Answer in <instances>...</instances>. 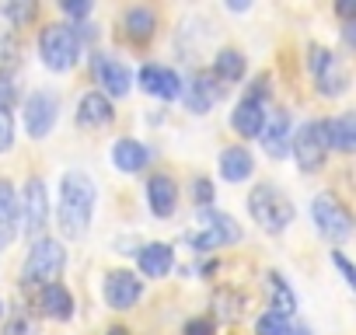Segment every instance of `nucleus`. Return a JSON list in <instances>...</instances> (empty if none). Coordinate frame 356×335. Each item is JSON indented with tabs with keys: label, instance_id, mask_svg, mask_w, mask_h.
<instances>
[{
	"label": "nucleus",
	"instance_id": "2f4dec72",
	"mask_svg": "<svg viewBox=\"0 0 356 335\" xmlns=\"http://www.w3.org/2000/svg\"><path fill=\"white\" fill-rule=\"evenodd\" d=\"M189 196H193V203H196L200 210H210L213 199H217V189H213V182H210L207 175H196V179L189 182Z\"/></svg>",
	"mask_w": 356,
	"mask_h": 335
},
{
	"label": "nucleus",
	"instance_id": "4468645a",
	"mask_svg": "<svg viewBox=\"0 0 356 335\" xmlns=\"http://www.w3.org/2000/svg\"><path fill=\"white\" fill-rule=\"evenodd\" d=\"M136 84L143 95L150 98H161V101H175V98H182V77H178L171 67H161V63H143L140 74H136Z\"/></svg>",
	"mask_w": 356,
	"mask_h": 335
},
{
	"label": "nucleus",
	"instance_id": "412c9836",
	"mask_svg": "<svg viewBox=\"0 0 356 335\" xmlns=\"http://www.w3.org/2000/svg\"><path fill=\"white\" fill-rule=\"evenodd\" d=\"M255 175V154L245 143H231L220 150V179L231 186H241Z\"/></svg>",
	"mask_w": 356,
	"mask_h": 335
},
{
	"label": "nucleus",
	"instance_id": "a211bd4d",
	"mask_svg": "<svg viewBox=\"0 0 356 335\" xmlns=\"http://www.w3.org/2000/svg\"><path fill=\"white\" fill-rule=\"evenodd\" d=\"M290 112L286 108H273V112H266V126H262V133H259V140H262V150L273 157V161H286L290 157Z\"/></svg>",
	"mask_w": 356,
	"mask_h": 335
},
{
	"label": "nucleus",
	"instance_id": "4c0bfd02",
	"mask_svg": "<svg viewBox=\"0 0 356 335\" xmlns=\"http://www.w3.org/2000/svg\"><path fill=\"white\" fill-rule=\"evenodd\" d=\"M332 262H335V269L342 272V279H346L349 286H356V269H353V262H349L342 252H332Z\"/></svg>",
	"mask_w": 356,
	"mask_h": 335
},
{
	"label": "nucleus",
	"instance_id": "393cba45",
	"mask_svg": "<svg viewBox=\"0 0 356 335\" xmlns=\"http://www.w3.org/2000/svg\"><path fill=\"white\" fill-rule=\"evenodd\" d=\"M150 161V150L143 147V140H133V136H119L112 143V164L119 168L122 175H140Z\"/></svg>",
	"mask_w": 356,
	"mask_h": 335
},
{
	"label": "nucleus",
	"instance_id": "7c9ffc66",
	"mask_svg": "<svg viewBox=\"0 0 356 335\" xmlns=\"http://www.w3.org/2000/svg\"><path fill=\"white\" fill-rule=\"evenodd\" d=\"M252 332H255V335H290V321L280 318V314H273V311H262V314L255 318Z\"/></svg>",
	"mask_w": 356,
	"mask_h": 335
},
{
	"label": "nucleus",
	"instance_id": "423d86ee",
	"mask_svg": "<svg viewBox=\"0 0 356 335\" xmlns=\"http://www.w3.org/2000/svg\"><path fill=\"white\" fill-rule=\"evenodd\" d=\"M311 220H314L318 234L332 245H342L353 238V210L335 193H318L311 199Z\"/></svg>",
	"mask_w": 356,
	"mask_h": 335
},
{
	"label": "nucleus",
	"instance_id": "c9c22d12",
	"mask_svg": "<svg viewBox=\"0 0 356 335\" xmlns=\"http://www.w3.org/2000/svg\"><path fill=\"white\" fill-rule=\"evenodd\" d=\"M4 335H35V321L25 311H15L4 325Z\"/></svg>",
	"mask_w": 356,
	"mask_h": 335
},
{
	"label": "nucleus",
	"instance_id": "6ab92c4d",
	"mask_svg": "<svg viewBox=\"0 0 356 335\" xmlns=\"http://www.w3.org/2000/svg\"><path fill=\"white\" fill-rule=\"evenodd\" d=\"M32 300H35L39 314H42V318H49V321H74V314H77L74 293H70L63 283H49V286L35 290V293H32Z\"/></svg>",
	"mask_w": 356,
	"mask_h": 335
},
{
	"label": "nucleus",
	"instance_id": "cd10ccee",
	"mask_svg": "<svg viewBox=\"0 0 356 335\" xmlns=\"http://www.w3.org/2000/svg\"><path fill=\"white\" fill-rule=\"evenodd\" d=\"M210 304H213V314H210L213 321H241L248 311V297L238 286H217Z\"/></svg>",
	"mask_w": 356,
	"mask_h": 335
},
{
	"label": "nucleus",
	"instance_id": "f257e3e1",
	"mask_svg": "<svg viewBox=\"0 0 356 335\" xmlns=\"http://www.w3.org/2000/svg\"><path fill=\"white\" fill-rule=\"evenodd\" d=\"M95 182L88 172L81 168H70V172L60 179V203H56V224L60 234L67 241H84L91 231V217H95Z\"/></svg>",
	"mask_w": 356,
	"mask_h": 335
},
{
	"label": "nucleus",
	"instance_id": "1a4fd4ad",
	"mask_svg": "<svg viewBox=\"0 0 356 335\" xmlns=\"http://www.w3.org/2000/svg\"><path fill=\"white\" fill-rule=\"evenodd\" d=\"M290 154L297 161V168L304 175H321L328 164V147L321 143L318 133V119H304L293 133H290Z\"/></svg>",
	"mask_w": 356,
	"mask_h": 335
},
{
	"label": "nucleus",
	"instance_id": "a19ab883",
	"mask_svg": "<svg viewBox=\"0 0 356 335\" xmlns=\"http://www.w3.org/2000/svg\"><path fill=\"white\" fill-rule=\"evenodd\" d=\"M102 335H133V328H126V325H108Z\"/></svg>",
	"mask_w": 356,
	"mask_h": 335
},
{
	"label": "nucleus",
	"instance_id": "f03ea898",
	"mask_svg": "<svg viewBox=\"0 0 356 335\" xmlns=\"http://www.w3.org/2000/svg\"><path fill=\"white\" fill-rule=\"evenodd\" d=\"M63 269H67V248H63V241L46 234V238L32 241V252L22 265V283L18 286H22V293L32 297L35 290H42L49 283H60Z\"/></svg>",
	"mask_w": 356,
	"mask_h": 335
},
{
	"label": "nucleus",
	"instance_id": "bb28decb",
	"mask_svg": "<svg viewBox=\"0 0 356 335\" xmlns=\"http://www.w3.org/2000/svg\"><path fill=\"white\" fill-rule=\"evenodd\" d=\"M262 293H266V300H269V311L290 321V314L297 311V293L290 290V283H286L280 272H266V276H262Z\"/></svg>",
	"mask_w": 356,
	"mask_h": 335
},
{
	"label": "nucleus",
	"instance_id": "37998d69",
	"mask_svg": "<svg viewBox=\"0 0 356 335\" xmlns=\"http://www.w3.org/2000/svg\"><path fill=\"white\" fill-rule=\"evenodd\" d=\"M0 321H4V300H0Z\"/></svg>",
	"mask_w": 356,
	"mask_h": 335
},
{
	"label": "nucleus",
	"instance_id": "79ce46f5",
	"mask_svg": "<svg viewBox=\"0 0 356 335\" xmlns=\"http://www.w3.org/2000/svg\"><path fill=\"white\" fill-rule=\"evenodd\" d=\"M290 335H314V332H311V325L300 321V325H290Z\"/></svg>",
	"mask_w": 356,
	"mask_h": 335
},
{
	"label": "nucleus",
	"instance_id": "aec40b11",
	"mask_svg": "<svg viewBox=\"0 0 356 335\" xmlns=\"http://www.w3.org/2000/svg\"><path fill=\"white\" fill-rule=\"evenodd\" d=\"M115 122V105L95 88V91H84L81 101H77V126L81 129H108Z\"/></svg>",
	"mask_w": 356,
	"mask_h": 335
},
{
	"label": "nucleus",
	"instance_id": "e433bc0d",
	"mask_svg": "<svg viewBox=\"0 0 356 335\" xmlns=\"http://www.w3.org/2000/svg\"><path fill=\"white\" fill-rule=\"evenodd\" d=\"M60 11H63L67 18H74V22L81 25V22H84V18H88V15H91L95 8L88 4V0H77V4H74V0H63V4H60Z\"/></svg>",
	"mask_w": 356,
	"mask_h": 335
},
{
	"label": "nucleus",
	"instance_id": "a878e982",
	"mask_svg": "<svg viewBox=\"0 0 356 335\" xmlns=\"http://www.w3.org/2000/svg\"><path fill=\"white\" fill-rule=\"evenodd\" d=\"M213 77H217V84H238V81H245V70H248V56L238 49V46H224V49H217V56H213V63L207 67Z\"/></svg>",
	"mask_w": 356,
	"mask_h": 335
},
{
	"label": "nucleus",
	"instance_id": "9b49d317",
	"mask_svg": "<svg viewBox=\"0 0 356 335\" xmlns=\"http://www.w3.org/2000/svg\"><path fill=\"white\" fill-rule=\"evenodd\" d=\"M22 115H25V133L32 140H46L53 129H56V119H60V95L56 91H32L22 105Z\"/></svg>",
	"mask_w": 356,
	"mask_h": 335
},
{
	"label": "nucleus",
	"instance_id": "7ed1b4c3",
	"mask_svg": "<svg viewBox=\"0 0 356 335\" xmlns=\"http://www.w3.org/2000/svg\"><path fill=\"white\" fill-rule=\"evenodd\" d=\"M248 213L266 234H283L293 224V203L273 182H259L248 193Z\"/></svg>",
	"mask_w": 356,
	"mask_h": 335
},
{
	"label": "nucleus",
	"instance_id": "473e14b6",
	"mask_svg": "<svg viewBox=\"0 0 356 335\" xmlns=\"http://www.w3.org/2000/svg\"><path fill=\"white\" fill-rule=\"evenodd\" d=\"M245 95H248L252 101H259V105H266V101L273 98V74H269V70H262V74H255Z\"/></svg>",
	"mask_w": 356,
	"mask_h": 335
},
{
	"label": "nucleus",
	"instance_id": "6e6552de",
	"mask_svg": "<svg viewBox=\"0 0 356 335\" xmlns=\"http://www.w3.org/2000/svg\"><path fill=\"white\" fill-rule=\"evenodd\" d=\"M46 227H49V189L39 175H29L22 199H18V231L25 238L39 241V238H46Z\"/></svg>",
	"mask_w": 356,
	"mask_h": 335
},
{
	"label": "nucleus",
	"instance_id": "9d476101",
	"mask_svg": "<svg viewBox=\"0 0 356 335\" xmlns=\"http://www.w3.org/2000/svg\"><path fill=\"white\" fill-rule=\"evenodd\" d=\"M157 28H161L157 8H150V4H129V8H122V15H119L115 35H119L126 46H133V49H147V46L157 39Z\"/></svg>",
	"mask_w": 356,
	"mask_h": 335
},
{
	"label": "nucleus",
	"instance_id": "ea45409f",
	"mask_svg": "<svg viewBox=\"0 0 356 335\" xmlns=\"http://www.w3.org/2000/svg\"><path fill=\"white\" fill-rule=\"evenodd\" d=\"M335 15L339 18H353L356 15V4H353V0H342V4H335Z\"/></svg>",
	"mask_w": 356,
	"mask_h": 335
},
{
	"label": "nucleus",
	"instance_id": "c756f323",
	"mask_svg": "<svg viewBox=\"0 0 356 335\" xmlns=\"http://www.w3.org/2000/svg\"><path fill=\"white\" fill-rule=\"evenodd\" d=\"M0 15H4V22H8L11 32H25L29 25L39 22L42 8L35 4V0H8V4H0Z\"/></svg>",
	"mask_w": 356,
	"mask_h": 335
},
{
	"label": "nucleus",
	"instance_id": "f704fd0d",
	"mask_svg": "<svg viewBox=\"0 0 356 335\" xmlns=\"http://www.w3.org/2000/svg\"><path fill=\"white\" fill-rule=\"evenodd\" d=\"M182 335H217V321L210 314H196L182 325Z\"/></svg>",
	"mask_w": 356,
	"mask_h": 335
},
{
	"label": "nucleus",
	"instance_id": "c85d7f7f",
	"mask_svg": "<svg viewBox=\"0 0 356 335\" xmlns=\"http://www.w3.org/2000/svg\"><path fill=\"white\" fill-rule=\"evenodd\" d=\"M25 63V39L11 28L0 32V77L4 81H15V74L22 70Z\"/></svg>",
	"mask_w": 356,
	"mask_h": 335
},
{
	"label": "nucleus",
	"instance_id": "b1692460",
	"mask_svg": "<svg viewBox=\"0 0 356 335\" xmlns=\"http://www.w3.org/2000/svg\"><path fill=\"white\" fill-rule=\"evenodd\" d=\"M262 126H266V105H259L248 95H241L238 105H234V112H231V129L241 140H255L262 133Z\"/></svg>",
	"mask_w": 356,
	"mask_h": 335
},
{
	"label": "nucleus",
	"instance_id": "20e7f679",
	"mask_svg": "<svg viewBox=\"0 0 356 335\" xmlns=\"http://www.w3.org/2000/svg\"><path fill=\"white\" fill-rule=\"evenodd\" d=\"M39 56H42V67L53 70V74H67L81 63V42L74 35L70 25L63 22H49L39 28Z\"/></svg>",
	"mask_w": 356,
	"mask_h": 335
},
{
	"label": "nucleus",
	"instance_id": "f3484780",
	"mask_svg": "<svg viewBox=\"0 0 356 335\" xmlns=\"http://www.w3.org/2000/svg\"><path fill=\"white\" fill-rule=\"evenodd\" d=\"M318 133H321V143L339 154H353L356 150V112H339L332 119H318Z\"/></svg>",
	"mask_w": 356,
	"mask_h": 335
},
{
	"label": "nucleus",
	"instance_id": "2eb2a0df",
	"mask_svg": "<svg viewBox=\"0 0 356 335\" xmlns=\"http://www.w3.org/2000/svg\"><path fill=\"white\" fill-rule=\"evenodd\" d=\"M224 91L227 88L217 84V77L210 70H193L189 74V84H182V98H186L189 112H196V115H207L224 98Z\"/></svg>",
	"mask_w": 356,
	"mask_h": 335
},
{
	"label": "nucleus",
	"instance_id": "39448f33",
	"mask_svg": "<svg viewBox=\"0 0 356 335\" xmlns=\"http://www.w3.org/2000/svg\"><path fill=\"white\" fill-rule=\"evenodd\" d=\"M307 70H311V81H314V91L321 98H339L349 91V70L342 63V56L321 42H311L307 46Z\"/></svg>",
	"mask_w": 356,
	"mask_h": 335
},
{
	"label": "nucleus",
	"instance_id": "5701e85b",
	"mask_svg": "<svg viewBox=\"0 0 356 335\" xmlns=\"http://www.w3.org/2000/svg\"><path fill=\"white\" fill-rule=\"evenodd\" d=\"M18 238V189L8 175H0V248Z\"/></svg>",
	"mask_w": 356,
	"mask_h": 335
},
{
	"label": "nucleus",
	"instance_id": "58836bf2",
	"mask_svg": "<svg viewBox=\"0 0 356 335\" xmlns=\"http://www.w3.org/2000/svg\"><path fill=\"white\" fill-rule=\"evenodd\" d=\"M15 105H18V88H15V81L0 77V108H15Z\"/></svg>",
	"mask_w": 356,
	"mask_h": 335
},
{
	"label": "nucleus",
	"instance_id": "ddd939ff",
	"mask_svg": "<svg viewBox=\"0 0 356 335\" xmlns=\"http://www.w3.org/2000/svg\"><path fill=\"white\" fill-rule=\"evenodd\" d=\"M91 70H95V81L102 84L98 91L112 101V98H126L129 95V84H133V74L122 60H115L112 53H95L91 60Z\"/></svg>",
	"mask_w": 356,
	"mask_h": 335
},
{
	"label": "nucleus",
	"instance_id": "4be33fe9",
	"mask_svg": "<svg viewBox=\"0 0 356 335\" xmlns=\"http://www.w3.org/2000/svg\"><path fill=\"white\" fill-rule=\"evenodd\" d=\"M136 265L147 279H164L175 269V248L168 241H150L136 252Z\"/></svg>",
	"mask_w": 356,
	"mask_h": 335
},
{
	"label": "nucleus",
	"instance_id": "72a5a7b5",
	"mask_svg": "<svg viewBox=\"0 0 356 335\" xmlns=\"http://www.w3.org/2000/svg\"><path fill=\"white\" fill-rule=\"evenodd\" d=\"M15 112L11 108H0V154H8L15 147Z\"/></svg>",
	"mask_w": 356,
	"mask_h": 335
},
{
	"label": "nucleus",
	"instance_id": "0eeeda50",
	"mask_svg": "<svg viewBox=\"0 0 356 335\" xmlns=\"http://www.w3.org/2000/svg\"><path fill=\"white\" fill-rule=\"evenodd\" d=\"M241 224L224 213V210H200V231L186 234V241L196 248V252H217V248H227V245H238L241 241Z\"/></svg>",
	"mask_w": 356,
	"mask_h": 335
},
{
	"label": "nucleus",
	"instance_id": "f8f14e48",
	"mask_svg": "<svg viewBox=\"0 0 356 335\" xmlns=\"http://www.w3.org/2000/svg\"><path fill=\"white\" fill-rule=\"evenodd\" d=\"M143 297V279L133 269H108L102 276V300L112 311H133Z\"/></svg>",
	"mask_w": 356,
	"mask_h": 335
},
{
	"label": "nucleus",
	"instance_id": "dca6fc26",
	"mask_svg": "<svg viewBox=\"0 0 356 335\" xmlns=\"http://www.w3.org/2000/svg\"><path fill=\"white\" fill-rule=\"evenodd\" d=\"M178 196H182V193H178V182H175L171 172H154L147 179V206H150V213L157 220H171L175 217Z\"/></svg>",
	"mask_w": 356,
	"mask_h": 335
}]
</instances>
